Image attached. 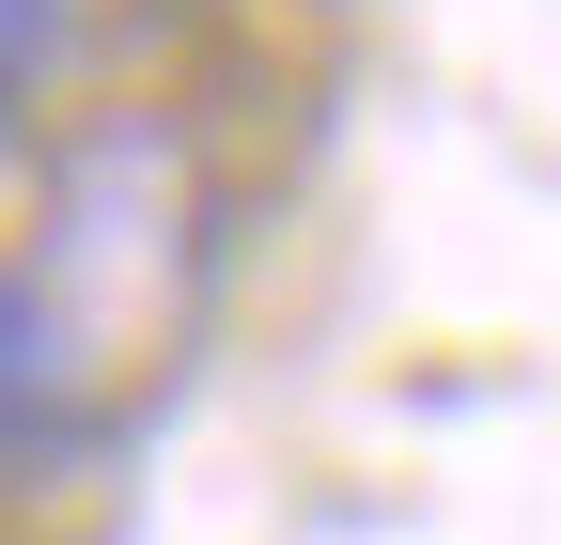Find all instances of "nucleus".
<instances>
[{
	"label": "nucleus",
	"instance_id": "nucleus-1",
	"mask_svg": "<svg viewBox=\"0 0 561 545\" xmlns=\"http://www.w3.org/2000/svg\"><path fill=\"white\" fill-rule=\"evenodd\" d=\"M0 187H16V94H0Z\"/></svg>",
	"mask_w": 561,
	"mask_h": 545
}]
</instances>
